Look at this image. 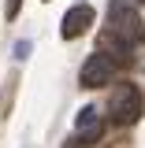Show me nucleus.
Here are the masks:
<instances>
[{
	"mask_svg": "<svg viewBox=\"0 0 145 148\" xmlns=\"http://www.w3.org/2000/svg\"><path fill=\"white\" fill-rule=\"evenodd\" d=\"M108 115L115 126H130L142 119V89L130 85V82H119L108 96Z\"/></svg>",
	"mask_w": 145,
	"mask_h": 148,
	"instance_id": "obj_1",
	"label": "nucleus"
},
{
	"mask_svg": "<svg viewBox=\"0 0 145 148\" xmlns=\"http://www.w3.org/2000/svg\"><path fill=\"white\" fill-rule=\"evenodd\" d=\"M104 34L115 37L119 45L134 48L138 41H145V26H142V18H138V11H108V30Z\"/></svg>",
	"mask_w": 145,
	"mask_h": 148,
	"instance_id": "obj_2",
	"label": "nucleus"
},
{
	"mask_svg": "<svg viewBox=\"0 0 145 148\" xmlns=\"http://www.w3.org/2000/svg\"><path fill=\"white\" fill-rule=\"evenodd\" d=\"M112 78H115V59H108L104 52H93L82 63V74H78V82L86 89H101V85H108Z\"/></svg>",
	"mask_w": 145,
	"mask_h": 148,
	"instance_id": "obj_3",
	"label": "nucleus"
},
{
	"mask_svg": "<svg viewBox=\"0 0 145 148\" xmlns=\"http://www.w3.org/2000/svg\"><path fill=\"white\" fill-rule=\"evenodd\" d=\"M93 18H97V15H93V8H89V4H74L71 11L63 15V22H60V37H63V41L82 37V34L93 26Z\"/></svg>",
	"mask_w": 145,
	"mask_h": 148,
	"instance_id": "obj_4",
	"label": "nucleus"
},
{
	"mask_svg": "<svg viewBox=\"0 0 145 148\" xmlns=\"http://www.w3.org/2000/svg\"><path fill=\"white\" fill-rule=\"evenodd\" d=\"M74 133H78V145H93V141H101V133H104V119H101V111L86 104V108L78 111V119H74Z\"/></svg>",
	"mask_w": 145,
	"mask_h": 148,
	"instance_id": "obj_5",
	"label": "nucleus"
},
{
	"mask_svg": "<svg viewBox=\"0 0 145 148\" xmlns=\"http://www.w3.org/2000/svg\"><path fill=\"white\" fill-rule=\"evenodd\" d=\"M138 0H112V11H134Z\"/></svg>",
	"mask_w": 145,
	"mask_h": 148,
	"instance_id": "obj_6",
	"label": "nucleus"
},
{
	"mask_svg": "<svg viewBox=\"0 0 145 148\" xmlns=\"http://www.w3.org/2000/svg\"><path fill=\"white\" fill-rule=\"evenodd\" d=\"M26 56H30V41H19L15 45V59H26Z\"/></svg>",
	"mask_w": 145,
	"mask_h": 148,
	"instance_id": "obj_7",
	"label": "nucleus"
},
{
	"mask_svg": "<svg viewBox=\"0 0 145 148\" xmlns=\"http://www.w3.org/2000/svg\"><path fill=\"white\" fill-rule=\"evenodd\" d=\"M19 8H22V0H8V8H4V11H8V18H15Z\"/></svg>",
	"mask_w": 145,
	"mask_h": 148,
	"instance_id": "obj_8",
	"label": "nucleus"
},
{
	"mask_svg": "<svg viewBox=\"0 0 145 148\" xmlns=\"http://www.w3.org/2000/svg\"><path fill=\"white\" fill-rule=\"evenodd\" d=\"M142 4H145V0H142Z\"/></svg>",
	"mask_w": 145,
	"mask_h": 148,
	"instance_id": "obj_9",
	"label": "nucleus"
}]
</instances>
